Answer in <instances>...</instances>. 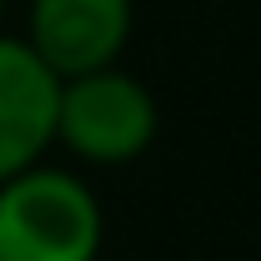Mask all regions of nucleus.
Listing matches in <instances>:
<instances>
[{
	"label": "nucleus",
	"mask_w": 261,
	"mask_h": 261,
	"mask_svg": "<svg viewBox=\"0 0 261 261\" xmlns=\"http://www.w3.org/2000/svg\"><path fill=\"white\" fill-rule=\"evenodd\" d=\"M156 126H161V111H156L151 86L121 65H100V70L61 81L56 141L75 161L130 166L151 151Z\"/></svg>",
	"instance_id": "f03ea898"
},
{
	"label": "nucleus",
	"mask_w": 261,
	"mask_h": 261,
	"mask_svg": "<svg viewBox=\"0 0 261 261\" xmlns=\"http://www.w3.org/2000/svg\"><path fill=\"white\" fill-rule=\"evenodd\" d=\"M61 75L25 45V35L0 31V181L40 166L56 146Z\"/></svg>",
	"instance_id": "20e7f679"
},
{
	"label": "nucleus",
	"mask_w": 261,
	"mask_h": 261,
	"mask_svg": "<svg viewBox=\"0 0 261 261\" xmlns=\"http://www.w3.org/2000/svg\"><path fill=\"white\" fill-rule=\"evenodd\" d=\"M106 241L96 191L61 166L0 181V261H96Z\"/></svg>",
	"instance_id": "f257e3e1"
},
{
	"label": "nucleus",
	"mask_w": 261,
	"mask_h": 261,
	"mask_svg": "<svg viewBox=\"0 0 261 261\" xmlns=\"http://www.w3.org/2000/svg\"><path fill=\"white\" fill-rule=\"evenodd\" d=\"M136 25L130 0H31L25 45L61 81L100 65H121V50Z\"/></svg>",
	"instance_id": "7ed1b4c3"
},
{
	"label": "nucleus",
	"mask_w": 261,
	"mask_h": 261,
	"mask_svg": "<svg viewBox=\"0 0 261 261\" xmlns=\"http://www.w3.org/2000/svg\"><path fill=\"white\" fill-rule=\"evenodd\" d=\"M0 20H5V0H0Z\"/></svg>",
	"instance_id": "39448f33"
}]
</instances>
